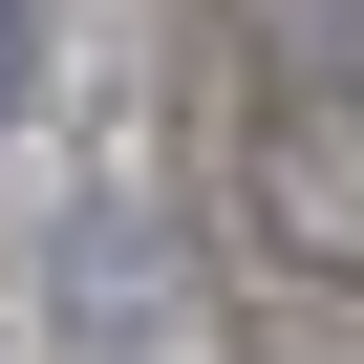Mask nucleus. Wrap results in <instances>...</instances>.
Returning <instances> with one entry per match:
<instances>
[{
    "instance_id": "obj_1",
    "label": "nucleus",
    "mask_w": 364,
    "mask_h": 364,
    "mask_svg": "<svg viewBox=\"0 0 364 364\" xmlns=\"http://www.w3.org/2000/svg\"><path fill=\"white\" fill-rule=\"evenodd\" d=\"M43 86V0H0V107H22Z\"/></svg>"
}]
</instances>
